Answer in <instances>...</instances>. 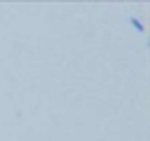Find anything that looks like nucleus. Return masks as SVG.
Masks as SVG:
<instances>
[{
  "instance_id": "1",
  "label": "nucleus",
  "mask_w": 150,
  "mask_h": 141,
  "mask_svg": "<svg viewBox=\"0 0 150 141\" xmlns=\"http://www.w3.org/2000/svg\"><path fill=\"white\" fill-rule=\"evenodd\" d=\"M132 24H135V27H137V29H139V31H144V24H141V22H139V20H132Z\"/></svg>"
}]
</instances>
